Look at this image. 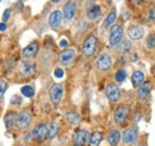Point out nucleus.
<instances>
[{
  "instance_id": "23",
  "label": "nucleus",
  "mask_w": 155,
  "mask_h": 146,
  "mask_svg": "<svg viewBox=\"0 0 155 146\" xmlns=\"http://www.w3.org/2000/svg\"><path fill=\"white\" fill-rule=\"evenodd\" d=\"M64 118H66V120L68 121V124L72 125V126L78 125L79 121H80V115L78 114L77 112H69V113H67V114L64 115Z\"/></svg>"
},
{
  "instance_id": "18",
  "label": "nucleus",
  "mask_w": 155,
  "mask_h": 146,
  "mask_svg": "<svg viewBox=\"0 0 155 146\" xmlns=\"http://www.w3.org/2000/svg\"><path fill=\"white\" fill-rule=\"evenodd\" d=\"M62 12L61 11H53L51 13H50V16H49V19H48V23H49V25H50V27H53V29H58V26L61 25V23H62Z\"/></svg>"
},
{
  "instance_id": "11",
  "label": "nucleus",
  "mask_w": 155,
  "mask_h": 146,
  "mask_svg": "<svg viewBox=\"0 0 155 146\" xmlns=\"http://www.w3.org/2000/svg\"><path fill=\"white\" fill-rule=\"evenodd\" d=\"M101 16V8L94 1H88L86 5V18L88 20H97Z\"/></svg>"
},
{
  "instance_id": "13",
  "label": "nucleus",
  "mask_w": 155,
  "mask_h": 146,
  "mask_svg": "<svg viewBox=\"0 0 155 146\" xmlns=\"http://www.w3.org/2000/svg\"><path fill=\"white\" fill-rule=\"evenodd\" d=\"M112 67V58L111 56L107 54H100L97 58V68L99 71L105 73L107 70H110Z\"/></svg>"
},
{
  "instance_id": "1",
  "label": "nucleus",
  "mask_w": 155,
  "mask_h": 146,
  "mask_svg": "<svg viewBox=\"0 0 155 146\" xmlns=\"http://www.w3.org/2000/svg\"><path fill=\"white\" fill-rule=\"evenodd\" d=\"M31 120H32V115L30 113L29 110H21L17 114V118H16V128L18 131H25L28 129L30 124H31Z\"/></svg>"
},
{
  "instance_id": "14",
  "label": "nucleus",
  "mask_w": 155,
  "mask_h": 146,
  "mask_svg": "<svg viewBox=\"0 0 155 146\" xmlns=\"http://www.w3.org/2000/svg\"><path fill=\"white\" fill-rule=\"evenodd\" d=\"M128 114H129V107L125 105H120L118 106L115 112H114V119L117 125H123L125 122V120L128 119Z\"/></svg>"
},
{
  "instance_id": "32",
  "label": "nucleus",
  "mask_w": 155,
  "mask_h": 146,
  "mask_svg": "<svg viewBox=\"0 0 155 146\" xmlns=\"http://www.w3.org/2000/svg\"><path fill=\"white\" fill-rule=\"evenodd\" d=\"M54 75H55L56 78H62L64 76V71H63L62 68H56L55 71H54Z\"/></svg>"
},
{
  "instance_id": "31",
  "label": "nucleus",
  "mask_w": 155,
  "mask_h": 146,
  "mask_svg": "<svg viewBox=\"0 0 155 146\" xmlns=\"http://www.w3.org/2000/svg\"><path fill=\"white\" fill-rule=\"evenodd\" d=\"M11 12H12V10L11 8H6L5 11H4V14H2V23H6L8 18L11 17Z\"/></svg>"
},
{
  "instance_id": "29",
  "label": "nucleus",
  "mask_w": 155,
  "mask_h": 146,
  "mask_svg": "<svg viewBox=\"0 0 155 146\" xmlns=\"http://www.w3.org/2000/svg\"><path fill=\"white\" fill-rule=\"evenodd\" d=\"M7 88H8V83H7V81H6L5 78L0 77V100L4 97V95H5V93H6V90H7Z\"/></svg>"
},
{
  "instance_id": "20",
  "label": "nucleus",
  "mask_w": 155,
  "mask_h": 146,
  "mask_svg": "<svg viewBox=\"0 0 155 146\" xmlns=\"http://www.w3.org/2000/svg\"><path fill=\"white\" fill-rule=\"evenodd\" d=\"M150 89H152L150 82H143V83L138 87V89H137V95H138V97H140L141 100L146 99V97L149 95Z\"/></svg>"
},
{
  "instance_id": "17",
  "label": "nucleus",
  "mask_w": 155,
  "mask_h": 146,
  "mask_svg": "<svg viewBox=\"0 0 155 146\" xmlns=\"http://www.w3.org/2000/svg\"><path fill=\"white\" fill-rule=\"evenodd\" d=\"M37 52H38V43L37 42H32V43H30L29 45H26L23 49L21 55L25 58H32V57H35L37 55Z\"/></svg>"
},
{
  "instance_id": "35",
  "label": "nucleus",
  "mask_w": 155,
  "mask_h": 146,
  "mask_svg": "<svg viewBox=\"0 0 155 146\" xmlns=\"http://www.w3.org/2000/svg\"><path fill=\"white\" fill-rule=\"evenodd\" d=\"M67 45H68V40H67V39L63 38V39L60 40V46H61V48H66Z\"/></svg>"
},
{
  "instance_id": "25",
  "label": "nucleus",
  "mask_w": 155,
  "mask_h": 146,
  "mask_svg": "<svg viewBox=\"0 0 155 146\" xmlns=\"http://www.w3.org/2000/svg\"><path fill=\"white\" fill-rule=\"evenodd\" d=\"M115 48H116V51L119 52V54L128 52V51H130V49H131V42H129V40H122V42H120L118 45H116Z\"/></svg>"
},
{
  "instance_id": "21",
  "label": "nucleus",
  "mask_w": 155,
  "mask_h": 146,
  "mask_svg": "<svg viewBox=\"0 0 155 146\" xmlns=\"http://www.w3.org/2000/svg\"><path fill=\"white\" fill-rule=\"evenodd\" d=\"M144 73L141 71V70H136L133 73V76H131V83L135 88H138L143 82H144Z\"/></svg>"
},
{
  "instance_id": "5",
  "label": "nucleus",
  "mask_w": 155,
  "mask_h": 146,
  "mask_svg": "<svg viewBox=\"0 0 155 146\" xmlns=\"http://www.w3.org/2000/svg\"><path fill=\"white\" fill-rule=\"evenodd\" d=\"M90 132L88 129H84V128H79L74 132L72 141L74 146H86L88 144L90 140Z\"/></svg>"
},
{
  "instance_id": "8",
  "label": "nucleus",
  "mask_w": 155,
  "mask_h": 146,
  "mask_svg": "<svg viewBox=\"0 0 155 146\" xmlns=\"http://www.w3.org/2000/svg\"><path fill=\"white\" fill-rule=\"evenodd\" d=\"M19 74L23 77H31L34 74L36 73V63L29 59L21 61L19 64Z\"/></svg>"
},
{
  "instance_id": "27",
  "label": "nucleus",
  "mask_w": 155,
  "mask_h": 146,
  "mask_svg": "<svg viewBox=\"0 0 155 146\" xmlns=\"http://www.w3.org/2000/svg\"><path fill=\"white\" fill-rule=\"evenodd\" d=\"M20 93L25 97H32L35 95V89L31 86H24V87L20 88Z\"/></svg>"
},
{
  "instance_id": "26",
  "label": "nucleus",
  "mask_w": 155,
  "mask_h": 146,
  "mask_svg": "<svg viewBox=\"0 0 155 146\" xmlns=\"http://www.w3.org/2000/svg\"><path fill=\"white\" fill-rule=\"evenodd\" d=\"M58 128H60L58 127V124L55 122V121L49 124V126H48V139H54L58 135Z\"/></svg>"
},
{
  "instance_id": "22",
  "label": "nucleus",
  "mask_w": 155,
  "mask_h": 146,
  "mask_svg": "<svg viewBox=\"0 0 155 146\" xmlns=\"http://www.w3.org/2000/svg\"><path fill=\"white\" fill-rule=\"evenodd\" d=\"M103 139V134L100 132H93L91 135H90V140H88V146H99L100 141Z\"/></svg>"
},
{
  "instance_id": "3",
  "label": "nucleus",
  "mask_w": 155,
  "mask_h": 146,
  "mask_svg": "<svg viewBox=\"0 0 155 146\" xmlns=\"http://www.w3.org/2000/svg\"><path fill=\"white\" fill-rule=\"evenodd\" d=\"M124 36V29L122 25H112L110 29V35H109V45L110 46H116L118 45Z\"/></svg>"
},
{
  "instance_id": "6",
  "label": "nucleus",
  "mask_w": 155,
  "mask_h": 146,
  "mask_svg": "<svg viewBox=\"0 0 155 146\" xmlns=\"http://www.w3.org/2000/svg\"><path fill=\"white\" fill-rule=\"evenodd\" d=\"M105 94H106V97L109 99V101L111 103H117L120 100V89H119L118 84L115 82H111L106 86Z\"/></svg>"
},
{
  "instance_id": "39",
  "label": "nucleus",
  "mask_w": 155,
  "mask_h": 146,
  "mask_svg": "<svg viewBox=\"0 0 155 146\" xmlns=\"http://www.w3.org/2000/svg\"><path fill=\"white\" fill-rule=\"evenodd\" d=\"M0 1H1V0H0Z\"/></svg>"
},
{
  "instance_id": "34",
  "label": "nucleus",
  "mask_w": 155,
  "mask_h": 146,
  "mask_svg": "<svg viewBox=\"0 0 155 146\" xmlns=\"http://www.w3.org/2000/svg\"><path fill=\"white\" fill-rule=\"evenodd\" d=\"M11 103L13 105H20L21 103V99H20L19 96H17V95H15L13 97H12V100H11Z\"/></svg>"
},
{
  "instance_id": "33",
  "label": "nucleus",
  "mask_w": 155,
  "mask_h": 146,
  "mask_svg": "<svg viewBox=\"0 0 155 146\" xmlns=\"http://www.w3.org/2000/svg\"><path fill=\"white\" fill-rule=\"evenodd\" d=\"M148 20L149 21H155V7L150 8L148 11Z\"/></svg>"
},
{
  "instance_id": "38",
  "label": "nucleus",
  "mask_w": 155,
  "mask_h": 146,
  "mask_svg": "<svg viewBox=\"0 0 155 146\" xmlns=\"http://www.w3.org/2000/svg\"><path fill=\"white\" fill-rule=\"evenodd\" d=\"M51 1H53V2H55V4H58L60 0H51Z\"/></svg>"
},
{
  "instance_id": "9",
  "label": "nucleus",
  "mask_w": 155,
  "mask_h": 146,
  "mask_svg": "<svg viewBox=\"0 0 155 146\" xmlns=\"http://www.w3.org/2000/svg\"><path fill=\"white\" fill-rule=\"evenodd\" d=\"M77 57V50L74 48H66L58 55V62L63 65L71 64Z\"/></svg>"
},
{
  "instance_id": "2",
  "label": "nucleus",
  "mask_w": 155,
  "mask_h": 146,
  "mask_svg": "<svg viewBox=\"0 0 155 146\" xmlns=\"http://www.w3.org/2000/svg\"><path fill=\"white\" fill-rule=\"evenodd\" d=\"M98 46V38L94 35H90L85 39L84 44H82V55L85 57H91L94 55L96 50Z\"/></svg>"
},
{
  "instance_id": "36",
  "label": "nucleus",
  "mask_w": 155,
  "mask_h": 146,
  "mask_svg": "<svg viewBox=\"0 0 155 146\" xmlns=\"http://www.w3.org/2000/svg\"><path fill=\"white\" fill-rule=\"evenodd\" d=\"M7 26H6V23H0V31H6Z\"/></svg>"
},
{
  "instance_id": "28",
  "label": "nucleus",
  "mask_w": 155,
  "mask_h": 146,
  "mask_svg": "<svg viewBox=\"0 0 155 146\" xmlns=\"http://www.w3.org/2000/svg\"><path fill=\"white\" fill-rule=\"evenodd\" d=\"M127 70L125 69H123V68H120V69H118L115 74V80H116L117 82H123L125 78H127Z\"/></svg>"
},
{
  "instance_id": "24",
  "label": "nucleus",
  "mask_w": 155,
  "mask_h": 146,
  "mask_svg": "<svg viewBox=\"0 0 155 146\" xmlns=\"http://www.w3.org/2000/svg\"><path fill=\"white\" fill-rule=\"evenodd\" d=\"M117 18V12L116 10L114 8V10H111L110 11V13L106 16V18L104 20V23H103V27H109V26H112L114 25V23H115V20Z\"/></svg>"
},
{
  "instance_id": "7",
  "label": "nucleus",
  "mask_w": 155,
  "mask_h": 146,
  "mask_svg": "<svg viewBox=\"0 0 155 146\" xmlns=\"http://www.w3.org/2000/svg\"><path fill=\"white\" fill-rule=\"evenodd\" d=\"M137 137H138V128L136 126H131V127H128L127 129H124L120 139L123 140V143L125 145H133L136 143Z\"/></svg>"
},
{
  "instance_id": "12",
  "label": "nucleus",
  "mask_w": 155,
  "mask_h": 146,
  "mask_svg": "<svg viewBox=\"0 0 155 146\" xmlns=\"http://www.w3.org/2000/svg\"><path fill=\"white\" fill-rule=\"evenodd\" d=\"M62 97H63V86L58 84V83L53 84L50 87V89H49V99H50V101L54 105H58L62 100Z\"/></svg>"
},
{
  "instance_id": "37",
  "label": "nucleus",
  "mask_w": 155,
  "mask_h": 146,
  "mask_svg": "<svg viewBox=\"0 0 155 146\" xmlns=\"http://www.w3.org/2000/svg\"><path fill=\"white\" fill-rule=\"evenodd\" d=\"M133 59H134V61H136V59H137V54H134V56H133Z\"/></svg>"
},
{
  "instance_id": "16",
  "label": "nucleus",
  "mask_w": 155,
  "mask_h": 146,
  "mask_svg": "<svg viewBox=\"0 0 155 146\" xmlns=\"http://www.w3.org/2000/svg\"><path fill=\"white\" fill-rule=\"evenodd\" d=\"M16 118H17V113L13 110H8L6 112L5 116H4V124L7 131H11L12 128L16 127Z\"/></svg>"
},
{
  "instance_id": "4",
  "label": "nucleus",
  "mask_w": 155,
  "mask_h": 146,
  "mask_svg": "<svg viewBox=\"0 0 155 146\" xmlns=\"http://www.w3.org/2000/svg\"><path fill=\"white\" fill-rule=\"evenodd\" d=\"M30 134H31L32 140H35L37 143L44 141L45 139H48V125L44 122H39L34 127Z\"/></svg>"
},
{
  "instance_id": "10",
  "label": "nucleus",
  "mask_w": 155,
  "mask_h": 146,
  "mask_svg": "<svg viewBox=\"0 0 155 146\" xmlns=\"http://www.w3.org/2000/svg\"><path fill=\"white\" fill-rule=\"evenodd\" d=\"M77 10H78L77 2L73 1V0H68V1L64 4V6H63L62 17L64 18L66 21H71V20H73L74 17H75Z\"/></svg>"
},
{
  "instance_id": "19",
  "label": "nucleus",
  "mask_w": 155,
  "mask_h": 146,
  "mask_svg": "<svg viewBox=\"0 0 155 146\" xmlns=\"http://www.w3.org/2000/svg\"><path fill=\"white\" fill-rule=\"evenodd\" d=\"M120 132L118 129H111L107 134V143L110 144V146H117L120 141Z\"/></svg>"
},
{
  "instance_id": "15",
  "label": "nucleus",
  "mask_w": 155,
  "mask_h": 146,
  "mask_svg": "<svg viewBox=\"0 0 155 146\" xmlns=\"http://www.w3.org/2000/svg\"><path fill=\"white\" fill-rule=\"evenodd\" d=\"M128 37L131 40H140L144 37V29L142 26H138V25L131 26L128 30Z\"/></svg>"
},
{
  "instance_id": "30",
  "label": "nucleus",
  "mask_w": 155,
  "mask_h": 146,
  "mask_svg": "<svg viewBox=\"0 0 155 146\" xmlns=\"http://www.w3.org/2000/svg\"><path fill=\"white\" fill-rule=\"evenodd\" d=\"M146 46L148 50H153L155 48V33H152L148 36L147 42H146Z\"/></svg>"
}]
</instances>
